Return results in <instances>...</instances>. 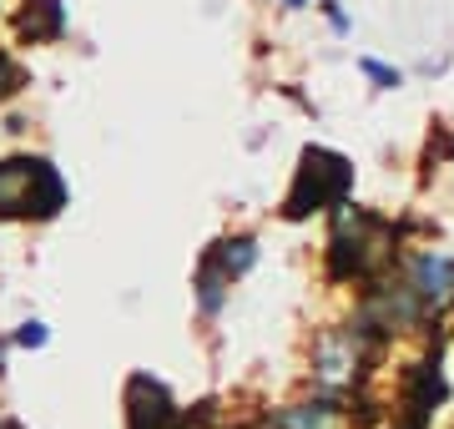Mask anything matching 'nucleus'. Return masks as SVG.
<instances>
[{"label":"nucleus","instance_id":"obj_2","mask_svg":"<svg viewBox=\"0 0 454 429\" xmlns=\"http://www.w3.org/2000/svg\"><path fill=\"white\" fill-rule=\"evenodd\" d=\"M348 192V162L333 157V152H303V167H298V182L288 192V217H309L313 207H328V202H343Z\"/></svg>","mask_w":454,"mask_h":429},{"label":"nucleus","instance_id":"obj_6","mask_svg":"<svg viewBox=\"0 0 454 429\" xmlns=\"http://www.w3.org/2000/svg\"><path fill=\"white\" fill-rule=\"evenodd\" d=\"M364 71H369L373 82H384V86H399V71H389V66H379V61H364Z\"/></svg>","mask_w":454,"mask_h":429},{"label":"nucleus","instance_id":"obj_7","mask_svg":"<svg viewBox=\"0 0 454 429\" xmlns=\"http://www.w3.org/2000/svg\"><path fill=\"white\" fill-rule=\"evenodd\" d=\"M20 344H46V333H41V324H31V329L20 333Z\"/></svg>","mask_w":454,"mask_h":429},{"label":"nucleus","instance_id":"obj_1","mask_svg":"<svg viewBox=\"0 0 454 429\" xmlns=\"http://www.w3.org/2000/svg\"><path fill=\"white\" fill-rule=\"evenodd\" d=\"M66 202L61 177L41 157L0 162V217H51Z\"/></svg>","mask_w":454,"mask_h":429},{"label":"nucleus","instance_id":"obj_3","mask_svg":"<svg viewBox=\"0 0 454 429\" xmlns=\"http://www.w3.org/2000/svg\"><path fill=\"white\" fill-rule=\"evenodd\" d=\"M127 410H131V429H182L172 399H167L162 384H152L146 374L131 379V394H127Z\"/></svg>","mask_w":454,"mask_h":429},{"label":"nucleus","instance_id":"obj_4","mask_svg":"<svg viewBox=\"0 0 454 429\" xmlns=\"http://www.w3.org/2000/svg\"><path fill=\"white\" fill-rule=\"evenodd\" d=\"M20 35H31V41L61 35V0H35L31 11L20 16Z\"/></svg>","mask_w":454,"mask_h":429},{"label":"nucleus","instance_id":"obj_8","mask_svg":"<svg viewBox=\"0 0 454 429\" xmlns=\"http://www.w3.org/2000/svg\"><path fill=\"white\" fill-rule=\"evenodd\" d=\"M0 429H5V425H0Z\"/></svg>","mask_w":454,"mask_h":429},{"label":"nucleus","instance_id":"obj_5","mask_svg":"<svg viewBox=\"0 0 454 429\" xmlns=\"http://www.w3.org/2000/svg\"><path fill=\"white\" fill-rule=\"evenodd\" d=\"M20 86H26V71H20L16 61H11V56L0 51V101L11 97V91H20Z\"/></svg>","mask_w":454,"mask_h":429}]
</instances>
